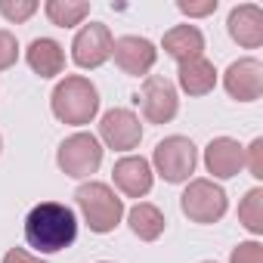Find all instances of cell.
<instances>
[{"instance_id":"6da1fadb","label":"cell","mask_w":263,"mask_h":263,"mask_svg":"<svg viewBox=\"0 0 263 263\" xmlns=\"http://www.w3.org/2000/svg\"><path fill=\"white\" fill-rule=\"evenodd\" d=\"M78 238V217L62 201H41L25 217V241L34 254H59Z\"/></svg>"},{"instance_id":"7a4b0ae2","label":"cell","mask_w":263,"mask_h":263,"mask_svg":"<svg viewBox=\"0 0 263 263\" xmlns=\"http://www.w3.org/2000/svg\"><path fill=\"white\" fill-rule=\"evenodd\" d=\"M50 108L62 124L84 127L99 115V90L84 74H65L50 96Z\"/></svg>"},{"instance_id":"3957f363","label":"cell","mask_w":263,"mask_h":263,"mask_svg":"<svg viewBox=\"0 0 263 263\" xmlns=\"http://www.w3.org/2000/svg\"><path fill=\"white\" fill-rule=\"evenodd\" d=\"M74 204H78L84 223L90 226V232H96V235L115 232L118 223L124 220V198L108 183H99V180L81 183L74 189Z\"/></svg>"},{"instance_id":"277c9868","label":"cell","mask_w":263,"mask_h":263,"mask_svg":"<svg viewBox=\"0 0 263 263\" xmlns=\"http://www.w3.org/2000/svg\"><path fill=\"white\" fill-rule=\"evenodd\" d=\"M152 171L164 180V183H189V177L195 174V167H198V149H195V143L189 140V137H180V134H174V137H164L158 146H155V152H152Z\"/></svg>"},{"instance_id":"5b68a950","label":"cell","mask_w":263,"mask_h":263,"mask_svg":"<svg viewBox=\"0 0 263 263\" xmlns=\"http://www.w3.org/2000/svg\"><path fill=\"white\" fill-rule=\"evenodd\" d=\"M180 208L183 214L192 220V223H201V226H211L217 220L226 217L229 211V198H226V189L214 180H189L183 195H180Z\"/></svg>"},{"instance_id":"8992f818","label":"cell","mask_w":263,"mask_h":263,"mask_svg":"<svg viewBox=\"0 0 263 263\" xmlns=\"http://www.w3.org/2000/svg\"><path fill=\"white\" fill-rule=\"evenodd\" d=\"M102 143L87 134V130H78V134L65 137L56 149V164L65 177H74V180H87L99 171L102 164Z\"/></svg>"},{"instance_id":"52a82bcc","label":"cell","mask_w":263,"mask_h":263,"mask_svg":"<svg viewBox=\"0 0 263 263\" xmlns=\"http://www.w3.org/2000/svg\"><path fill=\"white\" fill-rule=\"evenodd\" d=\"M134 102L140 105V111L149 124H171L180 111V90L164 74H146Z\"/></svg>"},{"instance_id":"ba28073f","label":"cell","mask_w":263,"mask_h":263,"mask_svg":"<svg viewBox=\"0 0 263 263\" xmlns=\"http://www.w3.org/2000/svg\"><path fill=\"white\" fill-rule=\"evenodd\" d=\"M99 143H105L115 152H130L137 149L143 140V124L137 118V111L130 108H108L99 118Z\"/></svg>"},{"instance_id":"9c48e42d","label":"cell","mask_w":263,"mask_h":263,"mask_svg":"<svg viewBox=\"0 0 263 263\" xmlns=\"http://www.w3.org/2000/svg\"><path fill=\"white\" fill-rule=\"evenodd\" d=\"M111 44H115V37H111L108 25L87 22V25H81V31L71 41V59L78 68H99L111 59Z\"/></svg>"},{"instance_id":"30bf717a","label":"cell","mask_w":263,"mask_h":263,"mask_svg":"<svg viewBox=\"0 0 263 263\" xmlns=\"http://www.w3.org/2000/svg\"><path fill=\"white\" fill-rule=\"evenodd\" d=\"M111 56L118 62V68L130 78H146L155 62H158V47L149 41V37H140V34H124L111 44Z\"/></svg>"},{"instance_id":"8fae6325","label":"cell","mask_w":263,"mask_h":263,"mask_svg":"<svg viewBox=\"0 0 263 263\" xmlns=\"http://www.w3.org/2000/svg\"><path fill=\"white\" fill-rule=\"evenodd\" d=\"M111 180H115V189L121 195H127V198H146L152 192L155 171H152L149 158H143V155H124V158L115 161Z\"/></svg>"},{"instance_id":"7c38bea8","label":"cell","mask_w":263,"mask_h":263,"mask_svg":"<svg viewBox=\"0 0 263 263\" xmlns=\"http://www.w3.org/2000/svg\"><path fill=\"white\" fill-rule=\"evenodd\" d=\"M223 87L238 102H257L263 96V62L245 56L223 71Z\"/></svg>"},{"instance_id":"4fadbf2b","label":"cell","mask_w":263,"mask_h":263,"mask_svg":"<svg viewBox=\"0 0 263 263\" xmlns=\"http://www.w3.org/2000/svg\"><path fill=\"white\" fill-rule=\"evenodd\" d=\"M204 167L214 180H232L245 167V146L232 137H214L204 146Z\"/></svg>"},{"instance_id":"5bb4252c","label":"cell","mask_w":263,"mask_h":263,"mask_svg":"<svg viewBox=\"0 0 263 263\" xmlns=\"http://www.w3.org/2000/svg\"><path fill=\"white\" fill-rule=\"evenodd\" d=\"M226 28H229V37L245 47V50H257L263 47V10L257 4H238L229 10V19H226Z\"/></svg>"},{"instance_id":"9a60e30c","label":"cell","mask_w":263,"mask_h":263,"mask_svg":"<svg viewBox=\"0 0 263 263\" xmlns=\"http://www.w3.org/2000/svg\"><path fill=\"white\" fill-rule=\"evenodd\" d=\"M161 47L177 65H183V62H192V59L204 56V34H201L198 25H189V22L186 25H174L171 31H164Z\"/></svg>"},{"instance_id":"2e32d148","label":"cell","mask_w":263,"mask_h":263,"mask_svg":"<svg viewBox=\"0 0 263 263\" xmlns=\"http://www.w3.org/2000/svg\"><path fill=\"white\" fill-rule=\"evenodd\" d=\"M25 62H28V68H31L34 74H41V78H56V74H62V68H65V50H62V44L53 41V37H34V41L28 44V50H25Z\"/></svg>"},{"instance_id":"e0dca14e","label":"cell","mask_w":263,"mask_h":263,"mask_svg":"<svg viewBox=\"0 0 263 263\" xmlns=\"http://www.w3.org/2000/svg\"><path fill=\"white\" fill-rule=\"evenodd\" d=\"M177 87L189 96H208L214 87H217V68L211 59L198 56L192 62H183L177 68Z\"/></svg>"},{"instance_id":"ac0fdd59","label":"cell","mask_w":263,"mask_h":263,"mask_svg":"<svg viewBox=\"0 0 263 263\" xmlns=\"http://www.w3.org/2000/svg\"><path fill=\"white\" fill-rule=\"evenodd\" d=\"M127 226H130V232H134L140 241H158L164 235L167 220H164V214H161L158 204L137 201L134 208L127 211Z\"/></svg>"},{"instance_id":"d6986e66","label":"cell","mask_w":263,"mask_h":263,"mask_svg":"<svg viewBox=\"0 0 263 263\" xmlns=\"http://www.w3.org/2000/svg\"><path fill=\"white\" fill-rule=\"evenodd\" d=\"M44 13L53 25L74 28V25H84V19L90 16V4L87 0H47Z\"/></svg>"},{"instance_id":"ffe728a7","label":"cell","mask_w":263,"mask_h":263,"mask_svg":"<svg viewBox=\"0 0 263 263\" xmlns=\"http://www.w3.org/2000/svg\"><path fill=\"white\" fill-rule=\"evenodd\" d=\"M238 223L251 235H263V189L260 186L248 189L245 198L238 201Z\"/></svg>"},{"instance_id":"44dd1931","label":"cell","mask_w":263,"mask_h":263,"mask_svg":"<svg viewBox=\"0 0 263 263\" xmlns=\"http://www.w3.org/2000/svg\"><path fill=\"white\" fill-rule=\"evenodd\" d=\"M37 10H41L37 0H0V16H4L7 22H13V25L28 22Z\"/></svg>"},{"instance_id":"7402d4cb","label":"cell","mask_w":263,"mask_h":263,"mask_svg":"<svg viewBox=\"0 0 263 263\" xmlns=\"http://www.w3.org/2000/svg\"><path fill=\"white\" fill-rule=\"evenodd\" d=\"M229 263H263V245L257 238L251 241H238L229 254Z\"/></svg>"},{"instance_id":"603a6c76","label":"cell","mask_w":263,"mask_h":263,"mask_svg":"<svg viewBox=\"0 0 263 263\" xmlns=\"http://www.w3.org/2000/svg\"><path fill=\"white\" fill-rule=\"evenodd\" d=\"M16 59H19V41H16V34L7 31V28H0V71L13 68Z\"/></svg>"},{"instance_id":"cb8c5ba5","label":"cell","mask_w":263,"mask_h":263,"mask_svg":"<svg viewBox=\"0 0 263 263\" xmlns=\"http://www.w3.org/2000/svg\"><path fill=\"white\" fill-rule=\"evenodd\" d=\"M217 0H177V10L189 19H204V16H214L217 13Z\"/></svg>"},{"instance_id":"d4e9b609","label":"cell","mask_w":263,"mask_h":263,"mask_svg":"<svg viewBox=\"0 0 263 263\" xmlns=\"http://www.w3.org/2000/svg\"><path fill=\"white\" fill-rule=\"evenodd\" d=\"M245 167L251 171L254 180H263V137L251 140V146H245Z\"/></svg>"},{"instance_id":"484cf974","label":"cell","mask_w":263,"mask_h":263,"mask_svg":"<svg viewBox=\"0 0 263 263\" xmlns=\"http://www.w3.org/2000/svg\"><path fill=\"white\" fill-rule=\"evenodd\" d=\"M4 263H47L41 254H34V251H25V248H10L7 254H4Z\"/></svg>"},{"instance_id":"4316f807","label":"cell","mask_w":263,"mask_h":263,"mask_svg":"<svg viewBox=\"0 0 263 263\" xmlns=\"http://www.w3.org/2000/svg\"><path fill=\"white\" fill-rule=\"evenodd\" d=\"M0 149H4V137H0Z\"/></svg>"},{"instance_id":"83f0119b","label":"cell","mask_w":263,"mask_h":263,"mask_svg":"<svg viewBox=\"0 0 263 263\" xmlns=\"http://www.w3.org/2000/svg\"><path fill=\"white\" fill-rule=\"evenodd\" d=\"M201 263H214V260H201Z\"/></svg>"},{"instance_id":"f1b7e54d","label":"cell","mask_w":263,"mask_h":263,"mask_svg":"<svg viewBox=\"0 0 263 263\" xmlns=\"http://www.w3.org/2000/svg\"><path fill=\"white\" fill-rule=\"evenodd\" d=\"M99 263H108V260H99Z\"/></svg>"}]
</instances>
